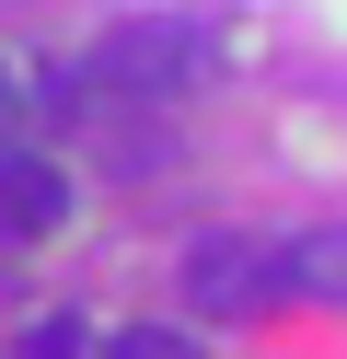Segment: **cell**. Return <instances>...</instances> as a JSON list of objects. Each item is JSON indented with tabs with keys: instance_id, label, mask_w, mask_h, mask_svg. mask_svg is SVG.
Segmentation results:
<instances>
[{
	"instance_id": "cell-1",
	"label": "cell",
	"mask_w": 347,
	"mask_h": 359,
	"mask_svg": "<svg viewBox=\"0 0 347 359\" xmlns=\"http://www.w3.org/2000/svg\"><path fill=\"white\" fill-rule=\"evenodd\" d=\"M208 70H220V35H208V24H185V12L116 24L104 47L81 58V81H93L104 104H174V93H197Z\"/></svg>"
},
{
	"instance_id": "cell-2",
	"label": "cell",
	"mask_w": 347,
	"mask_h": 359,
	"mask_svg": "<svg viewBox=\"0 0 347 359\" xmlns=\"http://www.w3.org/2000/svg\"><path fill=\"white\" fill-rule=\"evenodd\" d=\"M278 290H290L278 243H243V232L185 243V302H208V313H254V302H278Z\"/></svg>"
},
{
	"instance_id": "cell-3",
	"label": "cell",
	"mask_w": 347,
	"mask_h": 359,
	"mask_svg": "<svg viewBox=\"0 0 347 359\" xmlns=\"http://www.w3.org/2000/svg\"><path fill=\"white\" fill-rule=\"evenodd\" d=\"M58 220H69L58 163H35V151H0V232H58Z\"/></svg>"
},
{
	"instance_id": "cell-4",
	"label": "cell",
	"mask_w": 347,
	"mask_h": 359,
	"mask_svg": "<svg viewBox=\"0 0 347 359\" xmlns=\"http://www.w3.org/2000/svg\"><path fill=\"white\" fill-rule=\"evenodd\" d=\"M278 266H290V290H301V302H347V220H336V232L278 243Z\"/></svg>"
},
{
	"instance_id": "cell-5",
	"label": "cell",
	"mask_w": 347,
	"mask_h": 359,
	"mask_svg": "<svg viewBox=\"0 0 347 359\" xmlns=\"http://www.w3.org/2000/svg\"><path fill=\"white\" fill-rule=\"evenodd\" d=\"M104 359H208V348H185V336H162V325H128V336H104Z\"/></svg>"
},
{
	"instance_id": "cell-6",
	"label": "cell",
	"mask_w": 347,
	"mask_h": 359,
	"mask_svg": "<svg viewBox=\"0 0 347 359\" xmlns=\"http://www.w3.org/2000/svg\"><path fill=\"white\" fill-rule=\"evenodd\" d=\"M23 359H93V348H81V325H35V336H23Z\"/></svg>"
},
{
	"instance_id": "cell-7",
	"label": "cell",
	"mask_w": 347,
	"mask_h": 359,
	"mask_svg": "<svg viewBox=\"0 0 347 359\" xmlns=\"http://www.w3.org/2000/svg\"><path fill=\"white\" fill-rule=\"evenodd\" d=\"M23 116V81H12V58H0V128H12Z\"/></svg>"
}]
</instances>
